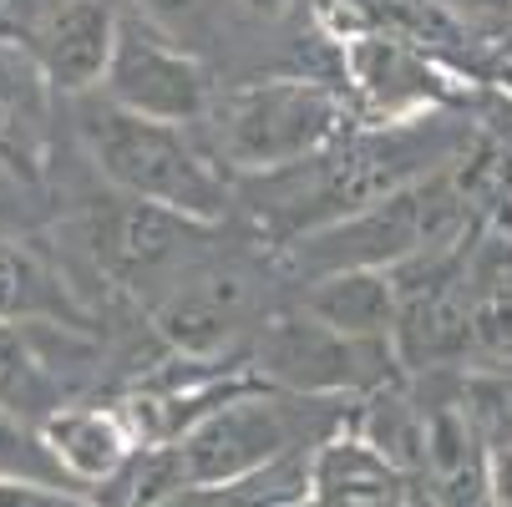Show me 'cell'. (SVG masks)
Segmentation results:
<instances>
[{
	"label": "cell",
	"instance_id": "cell-26",
	"mask_svg": "<svg viewBox=\"0 0 512 507\" xmlns=\"http://www.w3.org/2000/svg\"><path fill=\"white\" fill-rule=\"evenodd\" d=\"M148 507H224V492L218 487H173V492L153 497Z\"/></svg>",
	"mask_w": 512,
	"mask_h": 507
},
{
	"label": "cell",
	"instance_id": "cell-27",
	"mask_svg": "<svg viewBox=\"0 0 512 507\" xmlns=\"http://www.w3.org/2000/svg\"><path fill=\"white\" fill-rule=\"evenodd\" d=\"M234 6L244 11V16H254V21H279L295 0H234Z\"/></svg>",
	"mask_w": 512,
	"mask_h": 507
},
{
	"label": "cell",
	"instance_id": "cell-1",
	"mask_svg": "<svg viewBox=\"0 0 512 507\" xmlns=\"http://www.w3.org/2000/svg\"><path fill=\"white\" fill-rule=\"evenodd\" d=\"M472 137H477L472 122L447 117V107L345 127L330 148H320L315 158H305L295 168L264 173V178H239L234 203L244 198L259 234L274 249H284L315 229H330V224L350 219V213L381 203L386 193H396L436 168H447L452 158L467 153Z\"/></svg>",
	"mask_w": 512,
	"mask_h": 507
},
{
	"label": "cell",
	"instance_id": "cell-12",
	"mask_svg": "<svg viewBox=\"0 0 512 507\" xmlns=\"http://www.w3.org/2000/svg\"><path fill=\"white\" fill-rule=\"evenodd\" d=\"M340 51H345L350 87L360 92V102L371 107L381 122L436 112V107H447L457 97L442 82V71L431 66V56L421 51V41H411V36L355 31V36H340Z\"/></svg>",
	"mask_w": 512,
	"mask_h": 507
},
{
	"label": "cell",
	"instance_id": "cell-29",
	"mask_svg": "<svg viewBox=\"0 0 512 507\" xmlns=\"http://www.w3.org/2000/svg\"><path fill=\"white\" fill-rule=\"evenodd\" d=\"M502 234H512V188H507V208H502V224H497Z\"/></svg>",
	"mask_w": 512,
	"mask_h": 507
},
{
	"label": "cell",
	"instance_id": "cell-24",
	"mask_svg": "<svg viewBox=\"0 0 512 507\" xmlns=\"http://www.w3.org/2000/svg\"><path fill=\"white\" fill-rule=\"evenodd\" d=\"M487 487L492 507H512V442H487Z\"/></svg>",
	"mask_w": 512,
	"mask_h": 507
},
{
	"label": "cell",
	"instance_id": "cell-30",
	"mask_svg": "<svg viewBox=\"0 0 512 507\" xmlns=\"http://www.w3.org/2000/svg\"><path fill=\"white\" fill-rule=\"evenodd\" d=\"M295 507H315V502H310V497H305V502H295Z\"/></svg>",
	"mask_w": 512,
	"mask_h": 507
},
{
	"label": "cell",
	"instance_id": "cell-4",
	"mask_svg": "<svg viewBox=\"0 0 512 507\" xmlns=\"http://www.w3.org/2000/svg\"><path fill=\"white\" fill-rule=\"evenodd\" d=\"M482 229L487 224L477 219L472 193L462 183V158H452L447 168L386 193L381 203L350 213V219L284 244L279 259H284V269H295L305 279L325 274V269H391L396 259H406L426 244L482 234Z\"/></svg>",
	"mask_w": 512,
	"mask_h": 507
},
{
	"label": "cell",
	"instance_id": "cell-19",
	"mask_svg": "<svg viewBox=\"0 0 512 507\" xmlns=\"http://www.w3.org/2000/svg\"><path fill=\"white\" fill-rule=\"evenodd\" d=\"M51 330L56 325H11V320H0V406L36 421V426L51 411L71 406V386H66V376L56 371V360L46 350Z\"/></svg>",
	"mask_w": 512,
	"mask_h": 507
},
{
	"label": "cell",
	"instance_id": "cell-25",
	"mask_svg": "<svg viewBox=\"0 0 512 507\" xmlns=\"http://www.w3.org/2000/svg\"><path fill=\"white\" fill-rule=\"evenodd\" d=\"M482 77L507 97V107H512V31L507 36H497L492 46H487V66H482Z\"/></svg>",
	"mask_w": 512,
	"mask_h": 507
},
{
	"label": "cell",
	"instance_id": "cell-13",
	"mask_svg": "<svg viewBox=\"0 0 512 507\" xmlns=\"http://www.w3.org/2000/svg\"><path fill=\"white\" fill-rule=\"evenodd\" d=\"M416 477L401 472L360 431H330L310 452V502L315 507H406Z\"/></svg>",
	"mask_w": 512,
	"mask_h": 507
},
{
	"label": "cell",
	"instance_id": "cell-23",
	"mask_svg": "<svg viewBox=\"0 0 512 507\" xmlns=\"http://www.w3.org/2000/svg\"><path fill=\"white\" fill-rule=\"evenodd\" d=\"M31 219H36V183H26L21 173L0 163V229H16Z\"/></svg>",
	"mask_w": 512,
	"mask_h": 507
},
{
	"label": "cell",
	"instance_id": "cell-5",
	"mask_svg": "<svg viewBox=\"0 0 512 507\" xmlns=\"http://www.w3.org/2000/svg\"><path fill=\"white\" fill-rule=\"evenodd\" d=\"M218 229L224 224H203L188 219V213L158 208V203H137V198H112V203H92L71 219V239L77 249L92 259V269L117 284L122 295L158 305L168 289L203 264L218 244Z\"/></svg>",
	"mask_w": 512,
	"mask_h": 507
},
{
	"label": "cell",
	"instance_id": "cell-21",
	"mask_svg": "<svg viewBox=\"0 0 512 507\" xmlns=\"http://www.w3.org/2000/svg\"><path fill=\"white\" fill-rule=\"evenodd\" d=\"M132 16L203 56V41L224 21V0H132Z\"/></svg>",
	"mask_w": 512,
	"mask_h": 507
},
{
	"label": "cell",
	"instance_id": "cell-6",
	"mask_svg": "<svg viewBox=\"0 0 512 507\" xmlns=\"http://www.w3.org/2000/svg\"><path fill=\"white\" fill-rule=\"evenodd\" d=\"M335 401L295 396L269 381H254L203 411L173 447L183 487H229L289 452L305 447L310 421H325Z\"/></svg>",
	"mask_w": 512,
	"mask_h": 507
},
{
	"label": "cell",
	"instance_id": "cell-17",
	"mask_svg": "<svg viewBox=\"0 0 512 507\" xmlns=\"http://www.w3.org/2000/svg\"><path fill=\"white\" fill-rule=\"evenodd\" d=\"M472 295V355L497 371H512V234L482 229L467 254Z\"/></svg>",
	"mask_w": 512,
	"mask_h": 507
},
{
	"label": "cell",
	"instance_id": "cell-10",
	"mask_svg": "<svg viewBox=\"0 0 512 507\" xmlns=\"http://www.w3.org/2000/svg\"><path fill=\"white\" fill-rule=\"evenodd\" d=\"M148 315H153V330L183 360H208L218 350H229L239 335H249L269 310L259 305V279L239 259H224L213 249Z\"/></svg>",
	"mask_w": 512,
	"mask_h": 507
},
{
	"label": "cell",
	"instance_id": "cell-11",
	"mask_svg": "<svg viewBox=\"0 0 512 507\" xmlns=\"http://www.w3.org/2000/svg\"><path fill=\"white\" fill-rule=\"evenodd\" d=\"M117 26H122L117 0H56L31 21V31L21 36V51L41 71L51 97L77 102L102 87L112 46H117Z\"/></svg>",
	"mask_w": 512,
	"mask_h": 507
},
{
	"label": "cell",
	"instance_id": "cell-22",
	"mask_svg": "<svg viewBox=\"0 0 512 507\" xmlns=\"http://www.w3.org/2000/svg\"><path fill=\"white\" fill-rule=\"evenodd\" d=\"M0 507H102L87 492L71 487H41V482H0Z\"/></svg>",
	"mask_w": 512,
	"mask_h": 507
},
{
	"label": "cell",
	"instance_id": "cell-15",
	"mask_svg": "<svg viewBox=\"0 0 512 507\" xmlns=\"http://www.w3.org/2000/svg\"><path fill=\"white\" fill-rule=\"evenodd\" d=\"M0 320L11 325H66L92 335V305L41 249L0 234Z\"/></svg>",
	"mask_w": 512,
	"mask_h": 507
},
{
	"label": "cell",
	"instance_id": "cell-18",
	"mask_svg": "<svg viewBox=\"0 0 512 507\" xmlns=\"http://www.w3.org/2000/svg\"><path fill=\"white\" fill-rule=\"evenodd\" d=\"M295 305L345 335H365V340H391L396 325V289L386 269H325L310 274L305 289L295 295Z\"/></svg>",
	"mask_w": 512,
	"mask_h": 507
},
{
	"label": "cell",
	"instance_id": "cell-3",
	"mask_svg": "<svg viewBox=\"0 0 512 507\" xmlns=\"http://www.w3.org/2000/svg\"><path fill=\"white\" fill-rule=\"evenodd\" d=\"M198 127L208 132L213 158L239 183L315 158L355 122L340 87L320 77H254L239 87H218Z\"/></svg>",
	"mask_w": 512,
	"mask_h": 507
},
{
	"label": "cell",
	"instance_id": "cell-8",
	"mask_svg": "<svg viewBox=\"0 0 512 507\" xmlns=\"http://www.w3.org/2000/svg\"><path fill=\"white\" fill-rule=\"evenodd\" d=\"M477 234L426 244L396 259V325L391 350L401 371H436V366H467L472 355V295H467V254Z\"/></svg>",
	"mask_w": 512,
	"mask_h": 507
},
{
	"label": "cell",
	"instance_id": "cell-2",
	"mask_svg": "<svg viewBox=\"0 0 512 507\" xmlns=\"http://www.w3.org/2000/svg\"><path fill=\"white\" fill-rule=\"evenodd\" d=\"M77 137L102 173V183L122 198L158 203L203 224H224L234 208V178L213 158L208 142H198L193 127L153 122L112 107L107 97L87 92L77 97Z\"/></svg>",
	"mask_w": 512,
	"mask_h": 507
},
{
	"label": "cell",
	"instance_id": "cell-14",
	"mask_svg": "<svg viewBox=\"0 0 512 507\" xmlns=\"http://www.w3.org/2000/svg\"><path fill=\"white\" fill-rule=\"evenodd\" d=\"M41 437H46L51 457L61 462V472L92 497H102V487L137 452V437L117 406H77L71 401L41 421Z\"/></svg>",
	"mask_w": 512,
	"mask_h": 507
},
{
	"label": "cell",
	"instance_id": "cell-9",
	"mask_svg": "<svg viewBox=\"0 0 512 507\" xmlns=\"http://www.w3.org/2000/svg\"><path fill=\"white\" fill-rule=\"evenodd\" d=\"M213 92H218V77L198 51L178 46L173 36L153 31L142 16L122 11L117 46H112V61H107V77H102L97 97H107L122 112L153 117V122L198 127L208 117Z\"/></svg>",
	"mask_w": 512,
	"mask_h": 507
},
{
	"label": "cell",
	"instance_id": "cell-16",
	"mask_svg": "<svg viewBox=\"0 0 512 507\" xmlns=\"http://www.w3.org/2000/svg\"><path fill=\"white\" fill-rule=\"evenodd\" d=\"M0 163L41 188L51 168V87L21 46L0 41Z\"/></svg>",
	"mask_w": 512,
	"mask_h": 507
},
{
	"label": "cell",
	"instance_id": "cell-28",
	"mask_svg": "<svg viewBox=\"0 0 512 507\" xmlns=\"http://www.w3.org/2000/svg\"><path fill=\"white\" fill-rule=\"evenodd\" d=\"M406 507H436V502H431V497H426V492H421V482H416V492H411V497H406Z\"/></svg>",
	"mask_w": 512,
	"mask_h": 507
},
{
	"label": "cell",
	"instance_id": "cell-20",
	"mask_svg": "<svg viewBox=\"0 0 512 507\" xmlns=\"http://www.w3.org/2000/svg\"><path fill=\"white\" fill-rule=\"evenodd\" d=\"M0 482H41V487H71V492H82L77 482L61 472V462L51 457L41 426L26 421V416H16V411H6V406H0Z\"/></svg>",
	"mask_w": 512,
	"mask_h": 507
},
{
	"label": "cell",
	"instance_id": "cell-7",
	"mask_svg": "<svg viewBox=\"0 0 512 507\" xmlns=\"http://www.w3.org/2000/svg\"><path fill=\"white\" fill-rule=\"evenodd\" d=\"M249 371L279 391L315 396V401H345V396H376L381 386H391L401 360H396L391 340L345 335V330L305 315L300 305H284L254 325Z\"/></svg>",
	"mask_w": 512,
	"mask_h": 507
}]
</instances>
